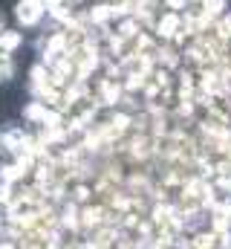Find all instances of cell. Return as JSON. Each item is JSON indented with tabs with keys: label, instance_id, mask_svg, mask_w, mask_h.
Here are the masks:
<instances>
[{
	"label": "cell",
	"instance_id": "obj_10",
	"mask_svg": "<svg viewBox=\"0 0 231 249\" xmlns=\"http://www.w3.org/2000/svg\"><path fill=\"white\" fill-rule=\"evenodd\" d=\"M3 29H9V26H6V15L0 12V32H3Z\"/></svg>",
	"mask_w": 231,
	"mask_h": 249
},
{
	"label": "cell",
	"instance_id": "obj_8",
	"mask_svg": "<svg viewBox=\"0 0 231 249\" xmlns=\"http://www.w3.org/2000/svg\"><path fill=\"white\" fill-rule=\"evenodd\" d=\"M17 75V64H15V58L9 55V53H0V81L6 84V81H12Z\"/></svg>",
	"mask_w": 231,
	"mask_h": 249
},
{
	"label": "cell",
	"instance_id": "obj_2",
	"mask_svg": "<svg viewBox=\"0 0 231 249\" xmlns=\"http://www.w3.org/2000/svg\"><path fill=\"white\" fill-rule=\"evenodd\" d=\"M47 15H50V9L44 0H17L15 3V20L23 29H38Z\"/></svg>",
	"mask_w": 231,
	"mask_h": 249
},
{
	"label": "cell",
	"instance_id": "obj_11",
	"mask_svg": "<svg viewBox=\"0 0 231 249\" xmlns=\"http://www.w3.org/2000/svg\"><path fill=\"white\" fill-rule=\"evenodd\" d=\"M229 241H231V238H229Z\"/></svg>",
	"mask_w": 231,
	"mask_h": 249
},
{
	"label": "cell",
	"instance_id": "obj_9",
	"mask_svg": "<svg viewBox=\"0 0 231 249\" xmlns=\"http://www.w3.org/2000/svg\"><path fill=\"white\" fill-rule=\"evenodd\" d=\"M162 6H165L168 12H179V15H182V12L188 9V0H162Z\"/></svg>",
	"mask_w": 231,
	"mask_h": 249
},
{
	"label": "cell",
	"instance_id": "obj_7",
	"mask_svg": "<svg viewBox=\"0 0 231 249\" xmlns=\"http://www.w3.org/2000/svg\"><path fill=\"white\" fill-rule=\"evenodd\" d=\"M199 9H202V15H208L211 20H220V18L229 12V0H199Z\"/></svg>",
	"mask_w": 231,
	"mask_h": 249
},
{
	"label": "cell",
	"instance_id": "obj_6",
	"mask_svg": "<svg viewBox=\"0 0 231 249\" xmlns=\"http://www.w3.org/2000/svg\"><path fill=\"white\" fill-rule=\"evenodd\" d=\"M23 44V32H15V29H3L0 32V53H15L17 47Z\"/></svg>",
	"mask_w": 231,
	"mask_h": 249
},
{
	"label": "cell",
	"instance_id": "obj_1",
	"mask_svg": "<svg viewBox=\"0 0 231 249\" xmlns=\"http://www.w3.org/2000/svg\"><path fill=\"white\" fill-rule=\"evenodd\" d=\"M182 26H185V18L179 12H162L153 23V32L162 44H182Z\"/></svg>",
	"mask_w": 231,
	"mask_h": 249
},
{
	"label": "cell",
	"instance_id": "obj_3",
	"mask_svg": "<svg viewBox=\"0 0 231 249\" xmlns=\"http://www.w3.org/2000/svg\"><path fill=\"white\" fill-rule=\"evenodd\" d=\"M29 145H32V139H29V133H26L23 127H17V124L0 127V151H3V154L20 157L23 151H29Z\"/></svg>",
	"mask_w": 231,
	"mask_h": 249
},
{
	"label": "cell",
	"instance_id": "obj_5",
	"mask_svg": "<svg viewBox=\"0 0 231 249\" xmlns=\"http://www.w3.org/2000/svg\"><path fill=\"white\" fill-rule=\"evenodd\" d=\"M113 18H116V6L113 3H99V6L90 9V20H93L96 26H104V23H110Z\"/></svg>",
	"mask_w": 231,
	"mask_h": 249
},
{
	"label": "cell",
	"instance_id": "obj_4",
	"mask_svg": "<svg viewBox=\"0 0 231 249\" xmlns=\"http://www.w3.org/2000/svg\"><path fill=\"white\" fill-rule=\"evenodd\" d=\"M185 247H188V249H223V247H226V238H223V235H217V232L208 226V229L194 232V235H191V241H188Z\"/></svg>",
	"mask_w": 231,
	"mask_h": 249
}]
</instances>
